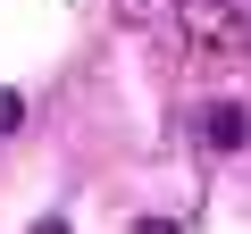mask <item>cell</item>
Returning <instances> with one entry per match:
<instances>
[{
    "mask_svg": "<svg viewBox=\"0 0 251 234\" xmlns=\"http://www.w3.org/2000/svg\"><path fill=\"white\" fill-rule=\"evenodd\" d=\"M176 34H184V59L201 75H226L251 59V17L234 0H176Z\"/></svg>",
    "mask_w": 251,
    "mask_h": 234,
    "instance_id": "obj_1",
    "label": "cell"
},
{
    "mask_svg": "<svg viewBox=\"0 0 251 234\" xmlns=\"http://www.w3.org/2000/svg\"><path fill=\"white\" fill-rule=\"evenodd\" d=\"M193 134H201V151H251V109H234V100H209V109L193 117Z\"/></svg>",
    "mask_w": 251,
    "mask_h": 234,
    "instance_id": "obj_2",
    "label": "cell"
},
{
    "mask_svg": "<svg viewBox=\"0 0 251 234\" xmlns=\"http://www.w3.org/2000/svg\"><path fill=\"white\" fill-rule=\"evenodd\" d=\"M25 126V92H9V84H0V134H17Z\"/></svg>",
    "mask_w": 251,
    "mask_h": 234,
    "instance_id": "obj_3",
    "label": "cell"
},
{
    "mask_svg": "<svg viewBox=\"0 0 251 234\" xmlns=\"http://www.w3.org/2000/svg\"><path fill=\"white\" fill-rule=\"evenodd\" d=\"M134 234H184L176 217H134Z\"/></svg>",
    "mask_w": 251,
    "mask_h": 234,
    "instance_id": "obj_4",
    "label": "cell"
},
{
    "mask_svg": "<svg viewBox=\"0 0 251 234\" xmlns=\"http://www.w3.org/2000/svg\"><path fill=\"white\" fill-rule=\"evenodd\" d=\"M34 234H67V217H42V226H34Z\"/></svg>",
    "mask_w": 251,
    "mask_h": 234,
    "instance_id": "obj_5",
    "label": "cell"
}]
</instances>
